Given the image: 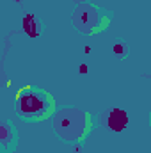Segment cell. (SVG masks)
<instances>
[{
  "instance_id": "obj_1",
  "label": "cell",
  "mask_w": 151,
  "mask_h": 153,
  "mask_svg": "<svg viewBox=\"0 0 151 153\" xmlns=\"http://www.w3.org/2000/svg\"><path fill=\"white\" fill-rule=\"evenodd\" d=\"M18 112L27 121H43L53 112V98L36 87H25L16 96Z\"/></svg>"
},
{
  "instance_id": "obj_2",
  "label": "cell",
  "mask_w": 151,
  "mask_h": 153,
  "mask_svg": "<svg viewBox=\"0 0 151 153\" xmlns=\"http://www.w3.org/2000/svg\"><path fill=\"white\" fill-rule=\"evenodd\" d=\"M53 128L62 141H84L91 128V117L78 109H64L53 116Z\"/></svg>"
},
{
  "instance_id": "obj_3",
  "label": "cell",
  "mask_w": 151,
  "mask_h": 153,
  "mask_svg": "<svg viewBox=\"0 0 151 153\" xmlns=\"http://www.w3.org/2000/svg\"><path fill=\"white\" fill-rule=\"evenodd\" d=\"M73 23L78 30H82L84 34L91 36L101 29H105L110 23V16L101 13L96 5L91 4H84L80 5L73 14Z\"/></svg>"
},
{
  "instance_id": "obj_4",
  "label": "cell",
  "mask_w": 151,
  "mask_h": 153,
  "mask_svg": "<svg viewBox=\"0 0 151 153\" xmlns=\"http://www.w3.org/2000/svg\"><path fill=\"white\" fill-rule=\"evenodd\" d=\"M128 123H130V119H128V114H126V111H123V109H110L107 114H105V125H107V128L109 130H112V132H123L126 126H128Z\"/></svg>"
},
{
  "instance_id": "obj_5",
  "label": "cell",
  "mask_w": 151,
  "mask_h": 153,
  "mask_svg": "<svg viewBox=\"0 0 151 153\" xmlns=\"http://www.w3.org/2000/svg\"><path fill=\"white\" fill-rule=\"evenodd\" d=\"M16 146V130L11 123H0V153H11Z\"/></svg>"
},
{
  "instance_id": "obj_6",
  "label": "cell",
  "mask_w": 151,
  "mask_h": 153,
  "mask_svg": "<svg viewBox=\"0 0 151 153\" xmlns=\"http://www.w3.org/2000/svg\"><path fill=\"white\" fill-rule=\"evenodd\" d=\"M23 32L29 36V38H38L41 34V23L34 14H27L23 18Z\"/></svg>"
},
{
  "instance_id": "obj_7",
  "label": "cell",
  "mask_w": 151,
  "mask_h": 153,
  "mask_svg": "<svg viewBox=\"0 0 151 153\" xmlns=\"http://www.w3.org/2000/svg\"><path fill=\"white\" fill-rule=\"evenodd\" d=\"M114 52L115 53H124V45H114Z\"/></svg>"
},
{
  "instance_id": "obj_8",
  "label": "cell",
  "mask_w": 151,
  "mask_h": 153,
  "mask_svg": "<svg viewBox=\"0 0 151 153\" xmlns=\"http://www.w3.org/2000/svg\"><path fill=\"white\" fill-rule=\"evenodd\" d=\"M76 2H84V0H76Z\"/></svg>"
}]
</instances>
